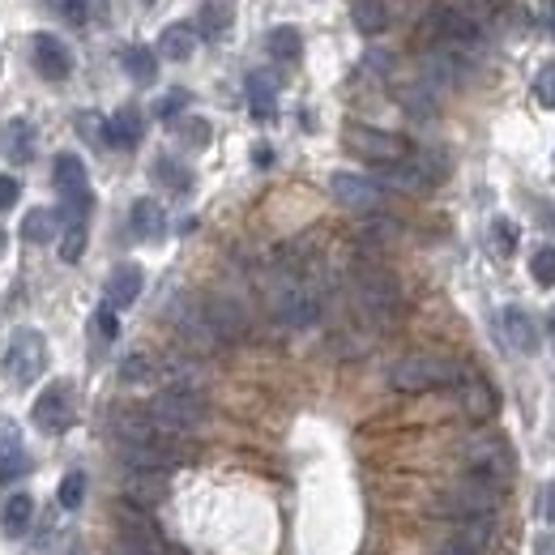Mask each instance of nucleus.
I'll return each mask as SVG.
<instances>
[{"mask_svg": "<svg viewBox=\"0 0 555 555\" xmlns=\"http://www.w3.org/2000/svg\"><path fill=\"white\" fill-rule=\"evenodd\" d=\"M355 304L363 308V316H372L376 325H393L402 312V291L398 278L380 265H363L355 274Z\"/></svg>", "mask_w": 555, "mask_h": 555, "instance_id": "f257e3e1", "label": "nucleus"}, {"mask_svg": "<svg viewBox=\"0 0 555 555\" xmlns=\"http://www.w3.org/2000/svg\"><path fill=\"white\" fill-rule=\"evenodd\" d=\"M150 423L167 436H184V432H197L205 423V398L197 389H163L158 398L146 406Z\"/></svg>", "mask_w": 555, "mask_h": 555, "instance_id": "f03ea898", "label": "nucleus"}, {"mask_svg": "<svg viewBox=\"0 0 555 555\" xmlns=\"http://www.w3.org/2000/svg\"><path fill=\"white\" fill-rule=\"evenodd\" d=\"M462 380V368L440 355H406L389 368V385L398 393H427V389H444Z\"/></svg>", "mask_w": 555, "mask_h": 555, "instance_id": "7ed1b4c3", "label": "nucleus"}, {"mask_svg": "<svg viewBox=\"0 0 555 555\" xmlns=\"http://www.w3.org/2000/svg\"><path fill=\"white\" fill-rule=\"evenodd\" d=\"M500 496H504V483L496 479H483V474H466L462 483H453L449 491L440 496V513L444 517H491L500 509Z\"/></svg>", "mask_w": 555, "mask_h": 555, "instance_id": "20e7f679", "label": "nucleus"}, {"mask_svg": "<svg viewBox=\"0 0 555 555\" xmlns=\"http://www.w3.org/2000/svg\"><path fill=\"white\" fill-rule=\"evenodd\" d=\"M120 453H124V462H129V470H150V474H167V470H176L184 462V444H176L167 432L120 444Z\"/></svg>", "mask_w": 555, "mask_h": 555, "instance_id": "39448f33", "label": "nucleus"}, {"mask_svg": "<svg viewBox=\"0 0 555 555\" xmlns=\"http://www.w3.org/2000/svg\"><path fill=\"white\" fill-rule=\"evenodd\" d=\"M9 376L18 380V385H35L47 368V342L39 329H18L9 342V359H5Z\"/></svg>", "mask_w": 555, "mask_h": 555, "instance_id": "423d86ee", "label": "nucleus"}, {"mask_svg": "<svg viewBox=\"0 0 555 555\" xmlns=\"http://www.w3.org/2000/svg\"><path fill=\"white\" fill-rule=\"evenodd\" d=\"M274 312H278L282 325L308 329V325L321 321V295H316L308 282H282L274 291Z\"/></svg>", "mask_w": 555, "mask_h": 555, "instance_id": "0eeeda50", "label": "nucleus"}, {"mask_svg": "<svg viewBox=\"0 0 555 555\" xmlns=\"http://www.w3.org/2000/svg\"><path fill=\"white\" fill-rule=\"evenodd\" d=\"M346 146H351L359 158H368V163H402V158L410 154V146L398 137V133H385V129H368V124H351L346 129Z\"/></svg>", "mask_w": 555, "mask_h": 555, "instance_id": "6e6552de", "label": "nucleus"}, {"mask_svg": "<svg viewBox=\"0 0 555 555\" xmlns=\"http://www.w3.org/2000/svg\"><path fill=\"white\" fill-rule=\"evenodd\" d=\"M329 193L338 205L355 214H376L380 205H385V193H380V184L368 180V176H355V171H333L329 176Z\"/></svg>", "mask_w": 555, "mask_h": 555, "instance_id": "1a4fd4ad", "label": "nucleus"}, {"mask_svg": "<svg viewBox=\"0 0 555 555\" xmlns=\"http://www.w3.org/2000/svg\"><path fill=\"white\" fill-rule=\"evenodd\" d=\"M423 30H427V35H432V39L449 43V47H474V43L483 39L479 22H474L470 13H462V9H449V5H440V9H432V13H427Z\"/></svg>", "mask_w": 555, "mask_h": 555, "instance_id": "9d476101", "label": "nucleus"}, {"mask_svg": "<svg viewBox=\"0 0 555 555\" xmlns=\"http://www.w3.org/2000/svg\"><path fill=\"white\" fill-rule=\"evenodd\" d=\"M466 462H470V474H483V479H496V483H509V474H513L509 444H500L496 436L470 440L466 444Z\"/></svg>", "mask_w": 555, "mask_h": 555, "instance_id": "9b49d317", "label": "nucleus"}, {"mask_svg": "<svg viewBox=\"0 0 555 555\" xmlns=\"http://www.w3.org/2000/svg\"><path fill=\"white\" fill-rule=\"evenodd\" d=\"M73 423V389L65 380H56V385H47L35 402V427L39 432H65Z\"/></svg>", "mask_w": 555, "mask_h": 555, "instance_id": "f8f14e48", "label": "nucleus"}, {"mask_svg": "<svg viewBox=\"0 0 555 555\" xmlns=\"http://www.w3.org/2000/svg\"><path fill=\"white\" fill-rule=\"evenodd\" d=\"M30 52H35V69L47 77V82H65V77L73 73V52L65 39L47 35V30H39L35 39H30Z\"/></svg>", "mask_w": 555, "mask_h": 555, "instance_id": "ddd939ff", "label": "nucleus"}, {"mask_svg": "<svg viewBox=\"0 0 555 555\" xmlns=\"http://www.w3.org/2000/svg\"><path fill=\"white\" fill-rule=\"evenodd\" d=\"M201 312H205V321H210V329H214V338H218V342H235V338H244L248 316H244V308L235 304V299L214 295V299H205V304H201Z\"/></svg>", "mask_w": 555, "mask_h": 555, "instance_id": "4468645a", "label": "nucleus"}, {"mask_svg": "<svg viewBox=\"0 0 555 555\" xmlns=\"http://www.w3.org/2000/svg\"><path fill=\"white\" fill-rule=\"evenodd\" d=\"M141 287H146V274H141V265H133V261H124V265H116L107 274V308H133L137 304V295H141Z\"/></svg>", "mask_w": 555, "mask_h": 555, "instance_id": "2eb2a0df", "label": "nucleus"}, {"mask_svg": "<svg viewBox=\"0 0 555 555\" xmlns=\"http://www.w3.org/2000/svg\"><path fill=\"white\" fill-rule=\"evenodd\" d=\"M500 333H504V342H509L517 355H534L538 351V325L530 321L526 308H504L500 312Z\"/></svg>", "mask_w": 555, "mask_h": 555, "instance_id": "dca6fc26", "label": "nucleus"}, {"mask_svg": "<svg viewBox=\"0 0 555 555\" xmlns=\"http://www.w3.org/2000/svg\"><path fill=\"white\" fill-rule=\"evenodd\" d=\"M449 543H457L462 551L470 555H487L491 547H496V513L491 517H466V521H457V530Z\"/></svg>", "mask_w": 555, "mask_h": 555, "instance_id": "f3484780", "label": "nucleus"}, {"mask_svg": "<svg viewBox=\"0 0 555 555\" xmlns=\"http://www.w3.org/2000/svg\"><path fill=\"white\" fill-rule=\"evenodd\" d=\"M457 385H462V410H466L474 423H483V419L496 415L500 398H496V389H491L483 376H466L462 372V380H457Z\"/></svg>", "mask_w": 555, "mask_h": 555, "instance_id": "a211bd4d", "label": "nucleus"}, {"mask_svg": "<svg viewBox=\"0 0 555 555\" xmlns=\"http://www.w3.org/2000/svg\"><path fill=\"white\" fill-rule=\"evenodd\" d=\"M22 474H30V457L22 449V440L9 436V423L0 419V483H18Z\"/></svg>", "mask_w": 555, "mask_h": 555, "instance_id": "6ab92c4d", "label": "nucleus"}, {"mask_svg": "<svg viewBox=\"0 0 555 555\" xmlns=\"http://www.w3.org/2000/svg\"><path fill=\"white\" fill-rule=\"evenodd\" d=\"M193 52H197V30L188 22H171L163 35H158V56L163 60H176L180 65V60H188Z\"/></svg>", "mask_w": 555, "mask_h": 555, "instance_id": "aec40b11", "label": "nucleus"}, {"mask_svg": "<svg viewBox=\"0 0 555 555\" xmlns=\"http://www.w3.org/2000/svg\"><path fill=\"white\" fill-rule=\"evenodd\" d=\"M120 65H124V73H129L137 86H150L154 77H158V56H154V47H146V43H129V47H124Z\"/></svg>", "mask_w": 555, "mask_h": 555, "instance_id": "412c9836", "label": "nucleus"}, {"mask_svg": "<svg viewBox=\"0 0 555 555\" xmlns=\"http://www.w3.org/2000/svg\"><path fill=\"white\" fill-rule=\"evenodd\" d=\"M248 107L257 120H274L278 111V82L269 73H252L248 77Z\"/></svg>", "mask_w": 555, "mask_h": 555, "instance_id": "4be33fe9", "label": "nucleus"}, {"mask_svg": "<svg viewBox=\"0 0 555 555\" xmlns=\"http://www.w3.org/2000/svg\"><path fill=\"white\" fill-rule=\"evenodd\" d=\"M167 474H150V470H129V479H124V496L129 504H154L158 496L167 491Z\"/></svg>", "mask_w": 555, "mask_h": 555, "instance_id": "5701e85b", "label": "nucleus"}, {"mask_svg": "<svg viewBox=\"0 0 555 555\" xmlns=\"http://www.w3.org/2000/svg\"><path fill=\"white\" fill-rule=\"evenodd\" d=\"M137 141H141V111L120 107L107 124V146H137Z\"/></svg>", "mask_w": 555, "mask_h": 555, "instance_id": "b1692460", "label": "nucleus"}, {"mask_svg": "<svg viewBox=\"0 0 555 555\" xmlns=\"http://www.w3.org/2000/svg\"><path fill=\"white\" fill-rule=\"evenodd\" d=\"M163 227H167V218H163V210H158V201L154 197H141L133 205V235H137V240H158V235H163Z\"/></svg>", "mask_w": 555, "mask_h": 555, "instance_id": "393cba45", "label": "nucleus"}, {"mask_svg": "<svg viewBox=\"0 0 555 555\" xmlns=\"http://www.w3.org/2000/svg\"><path fill=\"white\" fill-rule=\"evenodd\" d=\"M380 180L393 184V188H406V193H419V188H427L432 180H427V171L419 163H389V167H380Z\"/></svg>", "mask_w": 555, "mask_h": 555, "instance_id": "a878e982", "label": "nucleus"}, {"mask_svg": "<svg viewBox=\"0 0 555 555\" xmlns=\"http://www.w3.org/2000/svg\"><path fill=\"white\" fill-rule=\"evenodd\" d=\"M265 47H269V56H278V60H299V52H304V35H299V26H274Z\"/></svg>", "mask_w": 555, "mask_h": 555, "instance_id": "bb28decb", "label": "nucleus"}, {"mask_svg": "<svg viewBox=\"0 0 555 555\" xmlns=\"http://www.w3.org/2000/svg\"><path fill=\"white\" fill-rule=\"evenodd\" d=\"M30 517H35V500H30L26 491H18V496L5 500V530L9 534H22L30 526Z\"/></svg>", "mask_w": 555, "mask_h": 555, "instance_id": "cd10ccee", "label": "nucleus"}, {"mask_svg": "<svg viewBox=\"0 0 555 555\" xmlns=\"http://www.w3.org/2000/svg\"><path fill=\"white\" fill-rule=\"evenodd\" d=\"M52 231H56V214H47V210H30L22 218V240L26 244H47Z\"/></svg>", "mask_w": 555, "mask_h": 555, "instance_id": "c85d7f7f", "label": "nucleus"}, {"mask_svg": "<svg viewBox=\"0 0 555 555\" xmlns=\"http://www.w3.org/2000/svg\"><path fill=\"white\" fill-rule=\"evenodd\" d=\"M355 26L363 35H380V30L389 26L385 5H380V0H355Z\"/></svg>", "mask_w": 555, "mask_h": 555, "instance_id": "c756f323", "label": "nucleus"}, {"mask_svg": "<svg viewBox=\"0 0 555 555\" xmlns=\"http://www.w3.org/2000/svg\"><path fill=\"white\" fill-rule=\"evenodd\" d=\"M30 154H35V129L26 120H18L9 129V158L13 163H30Z\"/></svg>", "mask_w": 555, "mask_h": 555, "instance_id": "7c9ffc66", "label": "nucleus"}, {"mask_svg": "<svg viewBox=\"0 0 555 555\" xmlns=\"http://www.w3.org/2000/svg\"><path fill=\"white\" fill-rule=\"evenodd\" d=\"M231 26V13H227V5H222V0H210V5H201V35L205 39H218L222 30Z\"/></svg>", "mask_w": 555, "mask_h": 555, "instance_id": "2f4dec72", "label": "nucleus"}, {"mask_svg": "<svg viewBox=\"0 0 555 555\" xmlns=\"http://www.w3.org/2000/svg\"><path fill=\"white\" fill-rule=\"evenodd\" d=\"M86 240H90V231H86V222H73V227H65V235H60V261H82V252H86Z\"/></svg>", "mask_w": 555, "mask_h": 555, "instance_id": "473e14b6", "label": "nucleus"}, {"mask_svg": "<svg viewBox=\"0 0 555 555\" xmlns=\"http://www.w3.org/2000/svg\"><path fill=\"white\" fill-rule=\"evenodd\" d=\"M517 240H521V231H517L513 218H496V222H491V244H496L500 257H513V252H517Z\"/></svg>", "mask_w": 555, "mask_h": 555, "instance_id": "72a5a7b5", "label": "nucleus"}, {"mask_svg": "<svg viewBox=\"0 0 555 555\" xmlns=\"http://www.w3.org/2000/svg\"><path fill=\"white\" fill-rule=\"evenodd\" d=\"M530 274H534V282L538 287H555V244H543L530 257Z\"/></svg>", "mask_w": 555, "mask_h": 555, "instance_id": "f704fd0d", "label": "nucleus"}, {"mask_svg": "<svg viewBox=\"0 0 555 555\" xmlns=\"http://www.w3.org/2000/svg\"><path fill=\"white\" fill-rule=\"evenodd\" d=\"M82 500H86V474L69 470L65 479H60V504H65V509H77Z\"/></svg>", "mask_w": 555, "mask_h": 555, "instance_id": "c9c22d12", "label": "nucleus"}, {"mask_svg": "<svg viewBox=\"0 0 555 555\" xmlns=\"http://www.w3.org/2000/svg\"><path fill=\"white\" fill-rule=\"evenodd\" d=\"M154 176L163 180V184H171V188H180V193H184L188 184H193V176H188V171L176 163V158H158V163H154Z\"/></svg>", "mask_w": 555, "mask_h": 555, "instance_id": "e433bc0d", "label": "nucleus"}, {"mask_svg": "<svg viewBox=\"0 0 555 555\" xmlns=\"http://www.w3.org/2000/svg\"><path fill=\"white\" fill-rule=\"evenodd\" d=\"M77 133L86 141H94V146H107V124H103L99 111H82V116H77Z\"/></svg>", "mask_w": 555, "mask_h": 555, "instance_id": "4c0bfd02", "label": "nucleus"}, {"mask_svg": "<svg viewBox=\"0 0 555 555\" xmlns=\"http://www.w3.org/2000/svg\"><path fill=\"white\" fill-rule=\"evenodd\" d=\"M47 5L73 26H86V18H90V0H47Z\"/></svg>", "mask_w": 555, "mask_h": 555, "instance_id": "58836bf2", "label": "nucleus"}, {"mask_svg": "<svg viewBox=\"0 0 555 555\" xmlns=\"http://www.w3.org/2000/svg\"><path fill=\"white\" fill-rule=\"evenodd\" d=\"M534 94H538V103L555 111V65H543V69H538V77H534Z\"/></svg>", "mask_w": 555, "mask_h": 555, "instance_id": "ea45409f", "label": "nucleus"}, {"mask_svg": "<svg viewBox=\"0 0 555 555\" xmlns=\"http://www.w3.org/2000/svg\"><path fill=\"white\" fill-rule=\"evenodd\" d=\"M184 107H188V94H184V90H171V94H163V99L154 103V116H158V120H171V116H176V111H184Z\"/></svg>", "mask_w": 555, "mask_h": 555, "instance_id": "a19ab883", "label": "nucleus"}, {"mask_svg": "<svg viewBox=\"0 0 555 555\" xmlns=\"http://www.w3.org/2000/svg\"><path fill=\"white\" fill-rule=\"evenodd\" d=\"M120 376L124 380H146V376H154V359L150 355H129V359H124V368H120Z\"/></svg>", "mask_w": 555, "mask_h": 555, "instance_id": "79ce46f5", "label": "nucleus"}, {"mask_svg": "<svg viewBox=\"0 0 555 555\" xmlns=\"http://www.w3.org/2000/svg\"><path fill=\"white\" fill-rule=\"evenodd\" d=\"M94 329H99V338L103 342H111V338H116V333H120V316H116V308H99V312H94Z\"/></svg>", "mask_w": 555, "mask_h": 555, "instance_id": "37998d69", "label": "nucleus"}, {"mask_svg": "<svg viewBox=\"0 0 555 555\" xmlns=\"http://www.w3.org/2000/svg\"><path fill=\"white\" fill-rule=\"evenodd\" d=\"M18 193H22V184H18V180H13V176H0V210L18 205Z\"/></svg>", "mask_w": 555, "mask_h": 555, "instance_id": "c03bdc74", "label": "nucleus"}, {"mask_svg": "<svg viewBox=\"0 0 555 555\" xmlns=\"http://www.w3.org/2000/svg\"><path fill=\"white\" fill-rule=\"evenodd\" d=\"M184 141H193V146H205V141H210V124H205V120H188V124H184Z\"/></svg>", "mask_w": 555, "mask_h": 555, "instance_id": "a18cd8bd", "label": "nucleus"}, {"mask_svg": "<svg viewBox=\"0 0 555 555\" xmlns=\"http://www.w3.org/2000/svg\"><path fill=\"white\" fill-rule=\"evenodd\" d=\"M538 504H543V517L555 526V483H547L543 491H538Z\"/></svg>", "mask_w": 555, "mask_h": 555, "instance_id": "49530a36", "label": "nucleus"}, {"mask_svg": "<svg viewBox=\"0 0 555 555\" xmlns=\"http://www.w3.org/2000/svg\"><path fill=\"white\" fill-rule=\"evenodd\" d=\"M252 158H257V167H269V163H274V150H269V146H257V150H252Z\"/></svg>", "mask_w": 555, "mask_h": 555, "instance_id": "de8ad7c7", "label": "nucleus"}, {"mask_svg": "<svg viewBox=\"0 0 555 555\" xmlns=\"http://www.w3.org/2000/svg\"><path fill=\"white\" fill-rule=\"evenodd\" d=\"M0 252H5V231H0Z\"/></svg>", "mask_w": 555, "mask_h": 555, "instance_id": "09e8293b", "label": "nucleus"}, {"mask_svg": "<svg viewBox=\"0 0 555 555\" xmlns=\"http://www.w3.org/2000/svg\"><path fill=\"white\" fill-rule=\"evenodd\" d=\"M69 555H86V551H82V547H73V551H69Z\"/></svg>", "mask_w": 555, "mask_h": 555, "instance_id": "8fccbe9b", "label": "nucleus"}, {"mask_svg": "<svg viewBox=\"0 0 555 555\" xmlns=\"http://www.w3.org/2000/svg\"><path fill=\"white\" fill-rule=\"evenodd\" d=\"M141 5H158V0H141Z\"/></svg>", "mask_w": 555, "mask_h": 555, "instance_id": "3c124183", "label": "nucleus"}, {"mask_svg": "<svg viewBox=\"0 0 555 555\" xmlns=\"http://www.w3.org/2000/svg\"><path fill=\"white\" fill-rule=\"evenodd\" d=\"M551 325H555V312H551Z\"/></svg>", "mask_w": 555, "mask_h": 555, "instance_id": "603ef678", "label": "nucleus"}]
</instances>
